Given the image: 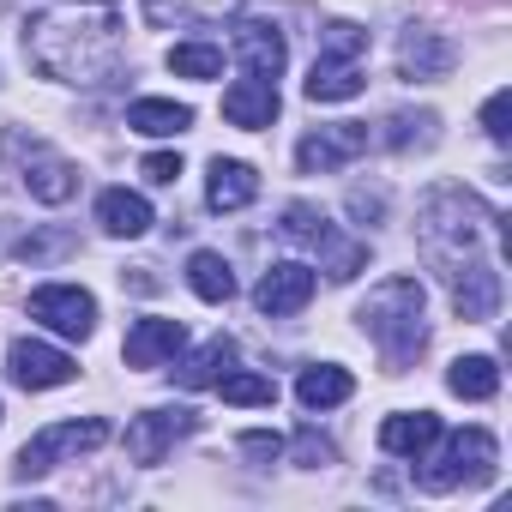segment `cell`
I'll return each instance as SVG.
<instances>
[{
    "instance_id": "83f0119b",
    "label": "cell",
    "mask_w": 512,
    "mask_h": 512,
    "mask_svg": "<svg viewBox=\"0 0 512 512\" xmlns=\"http://www.w3.org/2000/svg\"><path fill=\"white\" fill-rule=\"evenodd\" d=\"M217 392H223V404H278V380H266V374H223L217 380Z\"/></svg>"
},
{
    "instance_id": "ffe728a7",
    "label": "cell",
    "mask_w": 512,
    "mask_h": 512,
    "mask_svg": "<svg viewBox=\"0 0 512 512\" xmlns=\"http://www.w3.org/2000/svg\"><path fill=\"white\" fill-rule=\"evenodd\" d=\"M97 223L109 229V235H121V241H133V235H145L157 217H151V199L145 193H127V187H109L103 199H97Z\"/></svg>"
},
{
    "instance_id": "7402d4cb",
    "label": "cell",
    "mask_w": 512,
    "mask_h": 512,
    "mask_svg": "<svg viewBox=\"0 0 512 512\" xmlns=\"http://www.w3.org/2000/svg\"><path fill=\"white\" fill-rule=\"evenodd\" d=\"M127 127L145 133V139H175V133L193 127V109L175 103V97H139V103L127 109Z\"/></svg>"
},
{
    "instance_id": "4fadbf2b",
    "label": "cell",
    "mask_w": 512,
    "mask_h": 512,
    "mask_svg": "<svg viewBox=\"0 0 512 512\" xmlns=\"http://www.w3.org/2000/svg\"><path fill=\"white\" fill-rule=\"evenodd\" d=\"M181 344H187V326H181V320L145 314V320H133V332H127V368H163V362H175Z\"/></svg>"
},
{
    "instance_id": "277c9868",
    "label": "cell",
    "mask_w": 512,
    "mask_h": 512,
    "mask_svg": "<svg viewBox=\"0 0 512 512\" xmlns=\"http://www.w3.org/2000/svg\"><path fill=\"white\" fill-rule=\"evenodd\" d=\"M416 464H422L416 482H422L428 494H452V488H464V482H494L500 446H494L488 428H458V434H440Z\"/></svg>"
},
{
    "instance_id": "d4e9b609",
    "label": "cell",
    "mask_w": 512,
    "mask_h": 512,
    "mask_svg": "<svg viewBox=\"0 0 512 512\" xmlns=\"http://www.w3.org/2000/svg\"><path fill=\"white\" fill-rule=\"evenodd\" d=\"M446 386H452L458 398H470V404H488V398L500 392V368H494V356H458V362L446 368Z\"/></svg>"
},
{
    "instance_id": "8fae6325",
    "label": "cell",
    "mask_w": 512,
    "mask_h": 512,
    "mask_svg": "<svg viewBox=\"0 0 512 512\" xmlns=\"http://www.w3.org/2000/svg\"><path fill=\"white\" fill-rule=\"evenodd\" d=\"M7 374H13V386H25V392H55V386H67V380L79 374V362H73L67 350L43 344V338H19V344L7 350Z\"/></svg>"
},
{
    "instance_id": "4316f807",
    "label": "cell",
    "mask_w": 512,
    "mask_h": 512,
    "mask_svg": "<svg viewBox=\"0 0 512 512\" xmlns=\"http://www.w3.org/2000/svg\"><path fill=\"white\" fill-rule=\"evenodd\" d=\"M169 73L175 79H217L223 73V49L217 43H175L169 49Z\"/></svg>"
},
{
    "instance_id": "30bf717a",
    "label": "cell",
    "mask_w": 512,
    "mask_h": 512,
    "mask_svg": "<svg viewBox=\"0 0 512 512\" xmlns=\"http://www.w3.org/2000/svg\"><path fill=\"white\" fill-rule=\"evenodd\" d=\"M193 428H199V416H193L187 404L139 410V416L127 422V458H133V464H163V452H169L175 440H187Z\"/></svg>"
},
{
    "instance_id": "603a6c76",
    "label": "cell",
    "mask_w": 512,
    "mask_h": 512,
    "mask_svg": "<svg viewBox=\"0 0 512 512\" xmlns=\"http://www.w3.org/2000/svg\"><path fill=\"white\" fill-rule=\"evenodd\" d=\"M350 392H356V380H350V368H338V362H314V368H302V380H296L302 410H332V404H350Z\"/></svg>"
},
{
    "instance_id": "52a82bcc",
    "label": "cell",
    "mask_w": 512,
    "mask_h": 512,
    "mask_svg": "<svg viewBox=\"0 0 512 512\" xmlns=\"http://www.w3.org/2000/svg\"><path fill=\"white\" fill-rule=\"evenodd\" d=\"M103 440H109V422H103V416H85V422H55V428H43L37 440H25V452H19L13 476H19V482L49 476L55 464H67V458H79V452H97Z\"/></svg>"
},
{
    "instance_id": "5b68a950",
    "label": "cell",
    "mask_w": 512,
    "mask_h": 512,
    "mask_svg": "<svg viewBox=\"0 0 512 512\" xmlns=\"http://www.w3.org/2000/svg\"><path fill=\"white\" fill-rule=\"evenodd\" d=\"M284 241H296V247H308V253H320V260H326V278L332 284H350L362 266H368V241H350V235H338V223L320 211V205H290L284 211Z\"/></svg>"
},
{
    "instance_id": "1f68e13d",
    "label": "cell",
    "mask_w": 512,
    "mask_h": 512,
    "mask_svg": "<svg viewBox=\"0 0 512 512\" xmlns=\"http://www.w3.org/2000/svg\"><path fill=\"white\" fill-rule=\"evenodd\" d=\"M139 175H145L151 187H175V181H181V157H175V151H151V157L139 163Z\"/></svg>"
},
{
    "instance_id": "ba28073f",
    "label": "cell",
    "mask_w": 512,
    "mask_h": 512,
    "mask_svg": "<svg viewBox=\"0 0 512 512\" xmlns=\"http://www.w3.org/2000/svg\"><path fill=\"white\" fill-rule=\"evenodd\" d=\"M31 320L49 326L55 338H79L85 344L97 332V296L79 290V284H43V290H31Z\"/></svg>"
},
{
    "instance_id": "836d02e7",
    "label": "cell",
    "mask_w": 512,
    "mask_h": 512,
    "mask_svg": "<svg viewBox=\"0 0 512 512\" xmlns=\"http://www.w3.org/2000/svg\"><path fill=\"white\" fill-rule=\"evenodd\" d=\"M241 452H247V458H260V464H272V458H284V434L253 428V434H241Z\"/></svg>"
},
{
    "instance_id": "f1b7e54d",
    "label": "cell",
    "mask_w": 512,
    "mask_h": 512,
    "mask_svg": "<svg viewBox=\"0 0 512 512\" xmlns=\"http://www.w3.org/2000/svg\"><path fill=\"white\" fill-rule=\"evenodd\" d=\"M434 127H440V115H428V109H422V115H410V109H398V115L386 121V145H392V151H410V145H428V139H434Z\"/></svg>"
},
{
    "instance_id": "484cf974",
    "label": "cell",
    "mask_w": 512,
    "mask_h": 512,
    "mask_svg": "<svg viewBox=\"0 0 512 512\" xmlns=\"http://www.w3.org/2000/svg\"><path fill=\"white\" fill-rule=\"evenodd\" d=\"M187 284H193L199 302H229L235 296V272H229L223 253H211V247H199L193 260H187Z\"/></svg>"
},
{
    "instance_id": "e0dca14e",
    "label": "cell",
    "mask_w": 512,
    "mask_h": 512,
    "mask_svg": "<svg viewBox=\"0 0 512 512\" xmlns=\"http://www.w3.org/2000/svg\"><path fill=\"white\" fill-rule=\"evenodd\" d=\"M362 85H368L362 61H344V55H320L302 91H308V103H350V97H362Z\"/></svg>"
},
{
    "instance_id": "2e32d148",
    "label": "cell",
    "mask_w": 512,
    "mask_h": 512,
    "mask_svg": "<svg viewBox=\"0 0 512 512\" xmlns=\"http://www.w3.org/2000/svg\"><path fill=\"white\" fill-rule=\"evenodd\" d=\"M235 61H241V73L247 79H272L278 85V73H284V61H290V49H284V31L278 25H241V37H235Z\"/></svg>"
},
{
    "instance_id": "8992f818",
    "label": "cell",
    "mask_w": 512,
    "mask_h": 512,
    "mask_svg": "<svg viewBox=\"0 0 512 512\" xmlns=\"http://www.w3.org/2000/svg\"><path fill=\"white\" fill-rule=\"evenodd\" d=\"M0 157L19 163V181L37 205H67L79 193V163L61 157L49 139H25V133H0Z\"/></svg>"
},
{
    "instance_id": "6da1fadb",
    "label": "cell",
    "mask_w": 512,
    "mask_h": 512,
    "mask_svg": "<svg viewBox=\"0 0 512 512\" xmlns=\"http://www.w3.org/2000/svg\"><path fill=\"white\" fill-rule=\"evenodd\" d=\"M25 55L55 85H103L121 67L115 0H43L25 19Z\"/></svg>"
},
{
    "instance_id": "d6986e66",
    "label": "cell",
    "mask_w": 512,
    "mask_h": 512,
    "mask_svg": "<svg viewBox=\"0 0 512 512\" xmlns=\"http://www.w3.org/2000/svg\"><path fill=\"white\" fill-rule=\"evenodd\" d=\"M434 440H440V416L434 410H404V416H386V428H380V446L392 458H422Z\"/></svg>"
},
{
    "instance_id": "d6a6232c",
    "label": "cell",
    "mask_w": 512,
    "mask_h": 512,
    "mask_svg": "<svg viewBox=\"0 0 512 512\" xmlns=\"http://www.w3.org/2000/svg\"><path fill=\"white\" fill-rule=\"evenodd\" d=\"M67 247H73V235H25V241H19L13 253H19V260H31V266H37V260H49V253H67Z\"/></svg>"
},
{
    "instance_id": "5bb4252c",
    "label": "cell",
    "mask_w": 512,
    "mask_h": 512,
    "mask_svg": "<svg viewBox=\"0 0 512 512\" xmlns=\"http://www.w3.org/2000/svg\"><path fill=\"white\" fill-rule=\"evenodd\" d=\"M223 121L241 127V133H260L278 121V85L272 79H235L223 91Z\"/></svg>"
},
{
    "instance_id": "3957f363",
    "label": "cell",
    "mask_w": 512,
    "mask_h": 512,
    "mask_svg": "<svg viewBox=\"0 0 512 512\" xmlns=\"http://www.w3.org/2000/svg\"><path fill=\"white\" fill-rule=\"evenodd\" d=\"M428 290L416 278H386L368 290V302L356 308L362 332L374 338V350L386 356V368H410L428 350Z\"/></svg>"
},
{
    "instance_id": "e575fe53",
    "label": "cell",
    "mask_w": 512,
    "mask_h": 512,
    "mask_svg": "<svg viewBox=\"0 0 512 512\" xmlns=\"http://www.w3.org/2000/svg\"><path fill=\"white\" fill-rule=\"evenodd\" d=\"M296 458H302V464H314V470H320V464H332V458H338V452H332V446H326V440H320V434H314V428H302V434H296Z\"/></svg>"
},
{
    "instance_id": "7a4b0ae2",
    "label": "cell",
    "mask_w": 512,
    "mask_h": 512,
    "mask_svg": "<svg viewBox=\"0 0 512 512\" xmlns=\"http://www.w3.org/2000/svg\"><path fill=\"white\" fill-rule=\"evenodd\" d=\"M494 211L476 199V193H464V187H440L428 205H422V223H416V241H422V253H428V266L440 272V278H458V272H470V266H488V241H494Z\"/></svg>"
},
{
    "instance_id": "9c48e42d",
    "label": "cell",
    "mask_w": 512,
    "mask_h": 512,
    "mask_svg": "<svg viewBox=\"0 0 512 512\" xmlns=\"http://www.w3.org/2000/svg\"><path fill=\"white\" fill-rule=\"evenodd\" d=\"M368 145H374V127L368 121H338V127H320V133H308L296 145V169L302 175H332V169L356 163Z\"/></svg>"
},
{
    "instance_id": "cb8c5ba5",
    "label": "cell",
    "mask_w": 512,
    "mask_h": 512,
    "mask_svg": "<svg viewBox=\"0 0 512 512\" xmlns=\"http://www.w3.org/2000/svg\"><path fill=\"white\" fill-rule=\"evenodd\" d=\"M229 362H235V338H223V332H217L211 344H199V350H193V356L175 368V380L199 392V386H217V380L229 374Z\"/></svg>"
},
{
    "instance_id": "4dcf8cb0",
    "label": "cell",
    "mask_w": 512,
    "mask_h": 512,
    "mask_svg": "<svg viewBox=\"0 0 512 512\" xmlns=\"http://www.w3.org/2000/svg\"><path fill=\"white\" fill-rule=\"evenodd\" d=\"M506 121H512V91H494V97L482 103V133H488L494 145H506V139H512Z\"/></svg>"
},
{
    "instance_id": "44dd1931",
    "label": "cell",
    "mask_w": 512,
    "mask_h": 512,
    "mask_svg": "<svg viewBox=\"0 0 512 512\" xmlns=\"http://www.w3.org/2000/svg\"><path fill=\"white\" fill-rule=\"evenodd\" d=\"M241 0H145V19L157 31L169 25H217V19H235Z\"/></svg>"
},
{
    "instance_id": "7c38bea8",
    "label": "cell",
    "mask_w": 512,
    "mask_h": 512,
    "mask_svg": "<svg viewBox=\"0 0 512 512\" xmlns=\"http://www.w3.org/2000/svg\"><path fill=\"white\" fill-rule=\"evenodd\" d=\"M314 290H320L314 266L284 260V266H272V272L260 278V290H253V308H260L266 320H290V314H302V308L314 302Z\"/></svg>"
},
{
    "instance_id": "f546056e",
    "label": "cell",
    "mask_w": 512,
    "mask_h": 512,
    "mask_svg": "<svg viewBox=\"0 0 512 512\" xmlns=\"http://www.w3.org/2000/svg\"><path fill=\"white\" fill-rule=\"evenodd\" d=\"M320 55L362 61V55H368V31H362V25H350V19H332V25L320 31Z\"/></svg>"
},
{
    "instance_id": "ac0fdd59",
    "label": "cell",
    "mask_w": 512,
    "mask_h": 512,
    "mask_svg": "<svg viewBox=\"0 0 512 512\" xmlns=\"http://www.w3.org/2000/svg\"><path fill=\"white\" fill-rule=\"evenodd\" d=\"M260 199V175H253V163H235V157H217L211 163V181H205V205L211 211H241Z\"/></svg>"
},
{
    "instance_id": "9a60e30c",
    "label": "cell",
    "mask_w": 512,
    "mask_h": 512,
    "mask_svg": "<svg viewBox=\"0 0 512 512\" xmlns=\"http://www.w3.org/2000/svg\"><path fill=\"white\" fill-rule=\"evenodd\" d=\"M452 61H458V55H452V43H446L440 31H416V25H410V31L398 37V79H422V85H428V79H446Z\"/></svg>"
}]
</instances>
